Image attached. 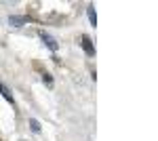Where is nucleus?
Instances as JSON below:
<instances>
[{
  "mask_svg": "<svg viewBox=\"0 0 158 141\" xmlns=\"http://www.w3.org/2000/svg\"><path fill=\"white\" fill-rule=\"evenodd\" d=\"M38 36H40V40L44 42V47H49L51 51H53V53H57V51H59V42H57V40H55V38H53V36L49 34V32L40 30V32H38Z\"/></svg>",
  "mask_w": 158,
  "mask_h": 141,
  "instance_id": "obj_1",
  "label": "nucleus"
},
{
  "mask_svg": "<svg viewBox=\"0 0 158 141\" xmlns=\"http://www.w3.org/2000/svg\"><path fill=\"white\" fill-rule=\"evenodd\" d=\"M80 44H82V51H85L89 57H93V55H95V44H93V40H91L86 34L80 36Z\"/></svg>",
  "mask_w": 158,
  "mask_h": 141,
  "instance_id": "obj_2",
  "label": "nucleus"
},
{
  "mask_svg": "<svg viewBox=\"0 0 158 141\" xmlns=\"http://www.w3.org/2000/svg\"><path fill=\"white\" fill-rule=\"evenodd\" d=\"M27 21H30V17H23V15H11L9 17V25H13V27H21Z\"/></svg>",
  "mask_w": 158,
  "mask_h": 141,
  "instance_id": "obj_3",
  "label": "nucleus"
},
{
  "mask_svg": "<svg viewBox=\"0 0 158 141\" xmlns=\"http://www.w3.org/2000/svg\"><path fill=\"white\" fill-rule=\"evenodd\" d=\"M0 95H2V97H4V99H6V101H9L11 106H15V99H13L11 89H9L6 84H2V82H0Z\"/></svg>",
  "mask_w": 158,
  "mask_h": 141,
  "instance_id": "obj_4",
  "label": "nucleus"
},
{
  "mask_svg": "<svg viewBox=\"0 0 158 141\" xmlns=\"http://www.w3.org/2000/svg\"><path fill=\"white\" fill-rule=\"evenodd\" d=\"M86 15H89L91 25H97V13H95V6H89V9H86Z\"/></svg>",
  "mask_w": 158,
  "mask_h": 141,
  "instance_id": "obj_5",
  "label": "nucleus"
},
{
  "mask_svg": "<svg viewBox=\"0 0 158 141\" xmlns=\"http://www.w3.org/2000/svg\"><path fill=\"white\" fill-rule=\"evenodd\" d=\"M30 129L34 131V133H40V122H38L36 118H30Z\"/></svg>",
  "mask_w": 158,
  "mask_h": 141,
  "instance_id": "obj_6",
  "label": "nucleus"
},
{
  "mask_svg": "<svg viewBox=\"0 0 158 141\" xmlns=\"http://www.w3.org/2000/svg\"><path fill=\"white\" fill-rule=\"evenodd\" d=\"M42 80L47 82V86H53V76H51L49 72H42Z\"/></svg>",
  "mask_w": 158,
  "mask_h": 141,
  "instance_id": "obj_7",
  "label": "nucleus"
}]
</instances>
